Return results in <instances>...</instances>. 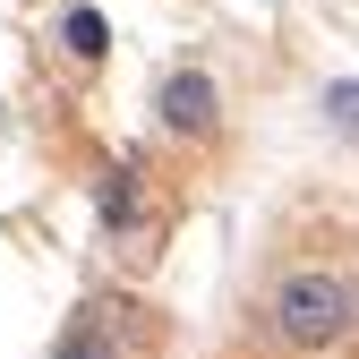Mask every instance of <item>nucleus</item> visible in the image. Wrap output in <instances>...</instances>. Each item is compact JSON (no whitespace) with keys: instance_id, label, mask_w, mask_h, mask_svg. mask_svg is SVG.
<instances>
[{"instance_id":"nucleus-1","label":"nucleus","mask_w":359,"mask_h":359,"mask_svg":"<svg viewBox=\"0 0 359 359\" xmlns=\"http://www.w3.org/2000/svg\"><path fill=\"white\" fill-rule=\"evenodd\" d=\"M265 317H274V334H283L291 351H334L342 334H359V283L325 274V265H299V274L274 283Z\"/></svg>"},{"instance_id":"nucleus-4","label":"nucleus","mask_w":359,"mask_h":359,"mask_svg":"<svg viewBox=\"0 0 359 359\" xmlns=\"http://www.w3.org/2000/svg\"><path fill=\"white\" fill-rule=\"evenodd\" d=\"M95 205H103V222L120 231V222L137 214V171H128V163H111V171H103V189H95Z\"/></svg>"},{"instance_id":"nucleus-5","label":"nucleus","mask_w":359,"mask_h":359,"mask_svg":"<svg viewBox=\"0 0 359 359\" xmlns=\"http://www.w3.org/2000/svg\"><path fill=\"white\" fill-rule=\"evenodd\" d=\"M52 359H120V342H111V325H95V317H77L69 334H60V351Z\"/></svg>"},{"instance_id":"nucleus-2","label":"nucleus","mask_w":359,"mask_h":359,"mask_svg":"<svg viewBox=\"0 0 359 359\" xmlns=\"http://www.w3.org/2000/svg\"><path fill=\"white\" fill-rule=\"evenodd\" d=\"M154 111H163L171 137H189V146H214V137H222V95H214L205 69H171L163 95H154Z\"/></svg>"},{"instance_id":"nucleus-6","label":"nucleus","mask_w":359,"mask_h":359,"mask_svg":"<svg viewBox=\"0 0 359 359\" xmlns=\"http://www.w3.org/2000/svg\"><path fill=\"white\" fill-rule=\"evenodd\" d=\"M317 103H325V120H334V137H351V146H359V77H334Z\"/></svg>"},{"instance_id":"nucleus-3","label":"nucleus","mask_w":359,"mask_h":359,"mask_svg":"<svg viewBox=\"0 0 359 359\" xmlns=\"http://www.w3.org/2000/svg\"><path fill=\"white\" fill-rule=\"evenodd\" d=\"M60 43H69L77 60H103V52H111V26H103V9H69V18H60Z\"/></svg>"}]
</instances>
